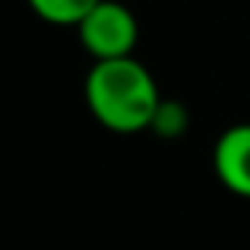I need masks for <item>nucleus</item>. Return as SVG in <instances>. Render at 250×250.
Masks as SVG:
<instances>
[{
    "mask_svg": "<svg viewBox=\"0 0 250 250\" xmlns=\"http://www.w3.org/2000/svg\"><path fill=\"white\" fill-rule=\"evenodd\" d=\"M25 3L51 25H76L98 0H25Z\"/></svg>",
    "mask_w": 250,
    "mask_h": 250,
    "instance_id": "nucleus-4",
    "label": "nucleus"
},
{
    "mask_svg": "<svg viewBox=\"0 0 250 250\" xmlns=\"http://www.w3.org/2000/svg\"><path fill=\"white\" fill-rule=\"evenodd\" d=\"M73 29L80 32V42L92 54V61L127 57L133 54L136 42H140L136 13L121 0H98Z\"/></svg>",
    "mask_w": 250,
    "mask_h": 250,
    "instance_id": "nucleus-2",
    "label": "nucleus"
},
{
    "mask_svg": "<svg viewBox=\"0 0 250 250\" xmlns=\"http://www.w3.org/2000/svg\"><path fill=\"white\" fill-rule=\"evenodd\" d=\"M149 130H155L159 136H177V133H184V130H187V111H184V104L162 98V104H159V111H155L152 127H149Z\"/></svg>",
    "mask_w": 250,
    "mask_h": 250,
    "instance_id": "nucleus-5",
    "label": "nucleus"
},
{
    "mask_svg": "<svg viewBox=\"0 0 250 250\" xmlns=\"http://www.w3.org/2000/svg\"><path fill=\"white\" fill-rule=\"evenodd\" d=\"M212 168L225 190L250 200V124H234L215 140Z\"/></svg>",
    "mask_w": 250,
    "mask_h": 250,
    "instance_id": "nucleus-3",
    "label": "nucleus"
},
{
    "mask_svg": "<svg viewBox=\"0 0 250 250\" xmlns=\"http://www.w3.org/2000/svg\"><path fill=\"white\" fill-rule=\"evenodd\" d=\"M83 92L92 117L111 133H143V130H149L155 111L162 104L155 76L133 54L95 61L92 70L85 73Z\"/></svg>",
    "mask_w": 250,
    "mask_h": 250,
    "instance_id": "nucleus-1",
    "label": "nucleus"
}]
</instances>
